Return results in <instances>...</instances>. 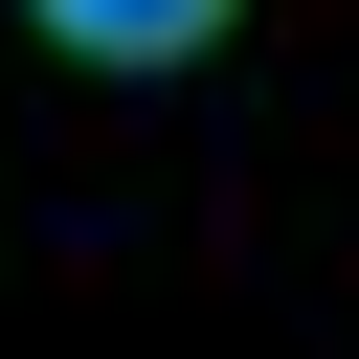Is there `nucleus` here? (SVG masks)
<instances>
[{
    "mask_svg": "<svg viewBox=\"0 0 359 359\" xmlns=\"http://www.w3.org/2000/svg\"><path fill=\"white\" fill-rule=\"evenodd\" d=\"M22 22H45L67 67H202V45L247 22V0H22Z\"/></svg>",
    "mask_w": 359,
    "mask_h": 359,
    "instance_id": "nucleus-1",
    "label": "nucleus"
}]
</instances>
